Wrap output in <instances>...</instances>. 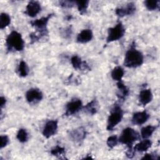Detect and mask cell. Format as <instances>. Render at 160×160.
Here are the masks:
<instances>
[{"label":"cell","mask_w":160,"mask_h":160,"mask_svg":"<svg viewBox=\"0 0 160 160\" xmlns=\"http://www.w3.org/2000/svg\"><path fill=\"white\" fill-rule=\"evenodd\" d=\"M144 61V56L141 52L137 50L134 46L126 52L124 60V65L129 68H135L142 65Z\"/></svg>","instance_id":"1"},{"label":"cell","mask_w":160,"mask_h":160,"mask_svg":"<svg viewBox=\"0 0 160 160\" xmlns=\"http://www.w3.org/2000/svg\"><path fill=\"white\" fill-rule=\"evenodd\" d=\"M6 44L9 51L13 49L16 51H21L24 48V42L21 34L16 31H12L8 36Z\"/></svg>","instance_id":"2"},{"label":"cell","mask_w":160,"mask_h":160,"mask_svg":"<svg viewBox=\"0 0 160 160\" xmlns=\"http://www.w3.org/2000/svg\"><path fill=\"white\" fill-rule=\"evenodd\" d=\"M123 117V111L121 108L116 104L111 111V113L108 119V124L106 129L108 131H112L122 120Z\"/></svg>","instance_id":"3"},{"label":"cell","mask_w":160,"mask_h":160,"mask_svg":"<svg viewBox=\"0 0 160 160\" xmlns=\"http://www.w3.org/2000/svg\"><path fill=\"white\" fill-rule=\"evenodd\" d=\"M139 138L137 131L131 128H126L123 129L119 139V141L123 144L127 145L129 148H132V144Z\"/></svg>","instance_id":"4"},{"label":"cell","mask_w":160,"mask_h":160,"mask_svg":"<svg viewBox=\"0 0 160 160\" xmlns=\"http://www.w3.org/2000/svg\"><path fill=\"white\" fill-rule=\"evenodd\" d=\"M125 33V28L122 24L119 22L112 28L108 29L106 42L109 43L115 41H118L122 38Z\"/></svg>","instance_id":"5"},{"label":"cell","mask_w":160,"mask_h":160,"mask_svg":"<svg viewBox=\"0 0 160 160\" xmlns=\"http://www.w3.org/2000/svg\"><path fill=\"white\" fill-rule=\"evenodd\" d=\"M52 16H53V14H50L46 17H42L40 19H38L31 22V26L35 28L36 30L39 32V35L40 38L48 34L47 24L49 20L51 18Z\"/></svg>","instance_id":"6"},{"label":"cell","mask_w":160,"mask_h":160,"mask_svg":"<svg viewBox=\"0 0 160 160\" xmlns=\"http://www.w3.org/2000/svg\"><path fill=\"white\" fill-rule=\"evenodd\" d=\"M82 108V102L79 99H74L69 101L66 107V116H71L77 113Z\"/></svg>","instance_id":"7"},{"label":"cell","mask_w":160,"mask_h":160,"mask_svg":"<svg viewBox=\"0 0 160 160\" xmlns=\"http://www.w3.org/2000/svg\"><path fill=\"white\" fill-rule=\"evenodd\" d=\"M58 127L57 120H49L44 125L42 129V135L47 139L54 136Z\"/></svg>","instance_id":"8"},{"label":"cell","mask_w":160,"mask_h":160,"mask_svg":"<svg viewBox=\"0 0 160 160\" xmlns=\"http://www.w3.org/2000/svg\"><path fill=\"white\" fill-rule=\"evenodd\" d=\"M43 94L42 92L37 88L29 89L26 93V99L29 103H36L42 100Z\"/></svg>","instance_id":"9"},{"label":"cell","mask_w":160,"mask_h":160,"mask_svg":"<svg viewBox=\"0 0 160 160\" xmlns=\"http://www.w3.org/2000/svg\"><path fill=\"white\" fill-rule=\"evenodd\" d=\"M136 11V6L133 2H129L126 4V6L122 8H118L116 9V14L120 18H122L125 16H129L133 14Z\"/></svg>","instance_id":"10"},{"label":"cell","mask_w":160,"mask_h":160,"mask_svg":"<svg viewBox=\"0 0 160 160\" xmlns=\"http://www.w3.org/2000/svg\"><path fill=\"white\" fill-rule=\"evenodd\" d=\"M41 5L38 1H31L26 6L25 12L28 16L34 18L41 11Z\"/></svg>","instance_id":"11"},{"label":"cell","mask_w":160,"mask_h":160,"mask_svg":"<svg viewBox=\"0 0 160 160\" xmlns=\"http://www.w3.org/2000/svg\"><path fill=\"white\" fill-rule=\"evenodd\" d=\"M149 118V114L146 111L135 112L131 119L132 124L136 125H141L145 123Z\"/></svg>","instance_id":"12"},{"label":"cell","mask_w":160,"mask_h":160,"mask_svg":"<svg viewBox=\"0 0 160 160\" xmlns=\"http://www.w3.org/2000/svg\"><path fill=\"white\" fill-rule=\"evenodd\" d=\"M152 99V93L149 89H145L141 91L139 94V103L142 106L149 104Z\"/></svg>","instance_id":"13"},{"label":"cell","mask_w":160,"mask_h":160,"mask_svg":"<svg viewBox=\"0 0 160 160\" xmlns=\"http://www.w3.org/2000/svg\"><path fill=\"white\" fill-rule=\"evenodd\" d=\"M93 37L92 32L91 29H86L82 30L78 35L76 40L79 43H86L90 41Z\"/></svg>","instance_id":"14"},{"label":"cell","mask_w":160,"mask_h":160,"mask_svg":"<svg viewBox=\"0 0 160 160\" xmlns=\"http://www.w3.org/2000/svg\"><path fill=\"white\" fill-rule=\"evenodd\" d=\"M86 132L85 129L82 127L75 129L71 131L69 133V136L71 138V139L76 142H79L83 140L86 138Z\"/></svg>","instance_id":"15"},{"label":"cell","mask_w":160,"mask_h":160,"mask_svg":"<svg viewBox=\"0 0 160 160\" xmlns=\"http://www.w3.org/2000/svg\"><path fill=\"white\" fill-rule=\"evenodd\" d=\"M71 62L72 64V67L75 69H89V66L86 61H82L78 56L74 55L71 59Z\"/></svg>","instance_id":"16"},{"label":"cell","mask_w":160,"mask_h":160,"mask_svg":"<svg viewBox=\"0 0 160 160\" xmlns=\"http://www.w3.org/2000/svg\"><path fill=\"white\" fill-rule=\"evenodd\" d=\"M117 87L118 89V92L117 93L118 98L120 100H124L129 95V89L126 85H124V84L121 81H118Z\"/></svg>","instance_id":"17"},{"label":"cell","mask_w":160,"mask_h":160,"mask_svg":"<svg viewBox=\"0 0 160 160\" xmlns=\"http://www.w3.org/2000/svg\"><path fill=\"white\" fill-rule=\"evenodd\" d=\"M151 145L152 142L150 140L148 139H144V140H142L141 142L136 144L134 147L133 149L134 151L144 152L149 149L151 147Z\"/></svg>","instance_id":"18"},{"label":"cell","mask_w":160,"mask_h":160,"mask_svg":"<svg viewBox=\"0 0 160 160\" xmlns=\"http://www.w3.org/2000/svg\"><path fill=\"white\" fill-rule=\"evenodd\" d=\"M98 108L99 106L98 101L96 99H93L84 106V109L85 111L88 114L94 115L98 112Z\"/></svg>","instance_id":"19"},{"label":"cell","mask_w":160,"mask_h":160,"mask_svg":"<svg viewBox=\"0 0 160 160\" xmlns=\"http://www.w3.org/2000/svg\"><path fill=\"white\" fill-rule=\"evenodd\" d=\"M124 74V69L120 66L115 67L111 72V77L112 78L117 81H121L123 76Z\"/></svg>","instance_id":"20"},{"label":"cell","mask_w":160,"mask_h":160,"mask_svg":"<svg viewBox=\"0 0 160 160\" xmlns=\"http://www.w3.org/2000/svg\"><path fill=\"white\" fill-rule=\"evenodd\" d=\"M156 126H152V125H148L147 126H145L141 129V137L143 139H148L151 135L153 134L154 131L156 129Z\"/></svg>","instance_id":"21"},{"label":"cell","mask_w":160,"mask_h":160,"mask_svg":"<svg viewBox=\"0 0 160 160\" xmlns=\"http://www.w3.org/2000/svg\"><path fill=\"white\" fill-rule=\"evenodd\" d=\"M18 74L21 77H26L29 73V68L27 63L24 61H21L18 67Z\"/></svg>","instance_id":"22"},{"label":"cell","mask_w":160,"mask_h":160,"mask_svg":"<svg viewBox=\"0 0 160 160\" xmlns=\"http://www.w3.org/2000/svg\"><path fill=\"white\" fill-rule=\"evenodd\" d=\"M89 2V1H86V0L75 1V3L78 7V9L81 14L82 15L86 12L87 9L88 8Z\"/></svg>","instance_id":"23"},{"label":"cell","mask_w":160,"mask_h":160,"mask_svg":"<svg viewBox=\"0 0 160 160\" xmlns=\"http://www.w3.org/2000/svg\"><path fill=\"white\" fill-rule=\"evenodd\" d=\"M11 22V18L7 13L2 12L0 15V28L3 29Z\"/></svg>","instance_id":"24"},{"label":"cell","mask_w":160,"mask_h":160,"mask_svg":"<svg viewBox=\"0 0 160 160\" xmlns=\"http://www.w3.org/2000/svg\"><path fill=\"white\" fill-rule=\"evenodd\" d=\"M16 138L20 142H26L28 140V133L25 129L21 128L17 133Z\"/></svg>","instance_id":"25"},{"label":"cell","mask_w":160,"mask_h":160,"mask_svg":"<svg viewBox=\"0 0 160 160\" xmlns=\"http://www.w3.org/2000/svg\"><path fill=\"white\" fill-rule=\"evenodd\" d=\"M144 4L148 10L153 11L159 8V0H147L144 1Z\"/></svg>","instance_id":"26"},{"label":"cell","mask_w":160,"mask_h":160,"mask_svg":"<svg viewBox=\"0 0 160 160\" xmlns=\"http://www.w3.org/2000/svg\"><path fill=\"white\" fill-rule=\"evenodd\" d=\"M51 154L55 156H60L65 154V149L63 147L57 145L51 150Z\"/></svg>","instance_id":"27"},{"label":"cell","mask_w":160,"mask_h":160,"mask_svg":"<svg viewBox=\"0 0 160 160\" xmlns=\"http://www.w3.org/2000/svg\"><path fill=\"white\" fill-rule=\"evenodd\" d=\"M118 142H119V139L118 138V136L116 135H113V136H109L108 138L106 144L110 149H112L114 147H115L118 144Z\"/></svg>","instance_id":"28"},{"label":"cell","mask_w":160,"mask_h":160,"mask_svg":"<svg viewBox=\"0 0 160 160\" xmlns=\"http://www.w3.org/2000/svg\"><path fill=\"white\" fill-rule=\"evenodd\" d=\"M75 4V1H61L59 2L60 6L63 8H72Z\"/></svg>","instance_id":"29"},{"label":"cell","mask_w":160,"mask_h":160,"mask_svg":"<svg viewBox=\"0 0 160 160\" xmlns=\"http://www.w3.org/2000/svg\"><path fill=\"white\" fill-rule=\"evenodd\" d=\"M9 138L8 136H6V135H2L1 136V145H0V148L2 149L4 147H6L8 144L9 143Z\"/></svg>","instance_id":"30"},{"label":"cell","mask_w":160,"mask_h":160,"mask_svg":"<svg viewBox=\"0 0 160 160\" xmlns=\"http://www.w3.org/2000/svg\"><path fill=\"white\" fill-rule=\"evenodd\" d=\"M156 156V155H155ZM155 156L154 155V154H152V153H149V154H146L141 159L142 160H153V159H157L156 158H155Z\"/></svg>","instance_id":"31"},{"label":"cell","mask_w":160,"mask_h":160,"mask_svg":"<svg viewBox=\"0 0 160 160\" xmlns=\"http://www.w3.org/2000/svg\"><path fill=\"white\" fill-rule=\"evenodd\" d=\"M6 102V98L3 96H1V98H0V107H1V109L5 106Z\"/></svg>","instance_id":"32"}]
</instances>
